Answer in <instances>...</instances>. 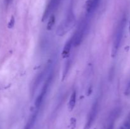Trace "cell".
I'll return each instance as SVG.
<instances>
[{
	"instance_id": "cell-14",
	"label": "cell",
	"mask_w": 130,
	"mask_h": 129,
	"mask_svg": "<svg viewBox=\"0 0 130 129\" xmlns=\"http://www.w3.org/2000/svg\"><path fill=\"white\" fill-rule=\"evenodd\" d=\"M124 95L126 96H130V80L128 82V84H127L126 87L125 89V91H124Z\"/></svg>"
},
{
	"instance_id": "cell-8",
	"label": "cell",
	"mask_w": 130,
	"mask_h": 129,
	"mask_svg": "<svg viewBox=\"0 0 130 129\" xmlns=\"http://www.w3.org/2000/svg\"><path fill=\"white\" fill-rule=\"evenodd\" d=\"M119 110H116V111H114L110 115V119H109V123L107 126L106 129H114V122H115L116 119L117 118L118 116L119 115Z\"/></svg>"
},
{
	"instance_id": "cell-11",
	"label": "cell",
	"mask_w": 130,
	"mask_h": 129,
	"mask_svg": "<svg viewBox=\"0 0 130 129\" xmlns=\"http://www.w3.org/2000/svg\"><path fill=\"white\" fill-rule=\"evenodd\" d=\"M55 23V16L53 14H52L50 16V19L48 20V24H47V29L48 30H51L53 29V26Z\"/></svg>"
},
{
	"instance_id": "cell-13",
	"label": "cell",
	"mask_w": 130,
	"mask_h": 129,
	"mask_svg": "<svg viewBox=\"0 0 130 129\" xmlns=\"http://www.w3.org/2000/svg\"><path fill=\"white\" fill-rule=\"evenodd\" d=\"M14 24H15V18H14L13 16H12L10 22H8V27L9 29H12L14 26Z\"/></svg>"
},
{
	"instance_id": "cell-3",
	"label": "cell",
	"mask_w": 130,
	"mask_h": 129,
	"mask_svg": "<svg viewBox=\"0 0 130 129\" xmlns=\"http://www.w3.org/2000/svg\"><path fill=\"white\" fill-rule=\"evenodd\" d=\"M53 72H51L48 75V77H47L46 80L45 82H44V85L43 86V88H42L40 94H39V96H38V97L36 98V100L35 101V106L36 110H39L40 106H41V104H43V101H44V98H45L47 94V92H48V89H49L50 86L52 84V81H53Z\"/></svg>"
},
{
	"instance_id": "cell-2",
	"label": "cell",
	"mask_w": 130,
	"mask_h": 129,
	"mask_svg": "<svg viewBox=\"0 0 130 129\" xmlns=\"http://www.w3.org/2000/svg\"><path fill=\"white\" fill-rule=\"evenodd\" d=\"M126 25V18L124 16L119 22L118 25H117L116 29L111 52V56L112 58H115L118 54L122 39H123Z\"/></svg>"
},
{
	"instance_id": "cell-12",
	"label": "cell",
	"mask_w": 130,
	"mask_h": 129,
	"mask_svg": "<svg viewBox=\"0 0 130 129\" xmlns=\"http://www.w3.org/2000/svg\"><path fill=\"white\" fill-rule=\"evenodd\" d=\"M119 129H130V113L128 115Z\"/></svg>"
},
{
	"instance_id": "cell-7",
	"label": "cell",
	"mask_w": 130,
	"mask_h": 129,
	"mask_svg": "<svg viewBox=\"0 0 130 129\" xmlns=\"http://www.w3.org/2000/svg\"><path fill=\"white\" fill-rule=\"evenodd\" d=\"M72 46H73V44H72V38H71V39H69L67 42H66L64 46H63V50H62V56L63 59H66V58L69 57Z\"/></svg>"
},
{
	"instance_id": "cell-10",
	"label": "cell",
	"mask_w": 130,
	"mask_h": 129,
	"mask_svg": "<svg viewBox=\"0 0 130 129\" xmlns=\"http://www.w3.org/2000/svg\"><path fill=\"white\" fill-rule=\"evenodd\" d=\"M38 110H36V111H34V113L32 115L30 119H29L28 122L27 123L25 126L24 127V129H31V128L32 127V126L34 125V123H35L36 120L37 116H38Z\"/></svg>"
},
{
	"instance_id": "cell-6",
	"label": "cell",
	"mask_w": 130,
	"mask_h": 129,
	"mask_svg": "<svg viewBox=\"0 0 130 129\" xmlns=\"http://www.w3.org/2000/svg\"><path fill=\"white\" fill-rule=\"evenodd\" d=\"M49 69L48 68H46L45 69L43 70L42 72H41L39 74H38V75L36 77L35 79H34V82H33L32 85L31 87V94L32 96L34 95V94H35L36 91L38 89V87H39V85L41 83V82L43 81V78H44V76L46 75V74H47L48 73V70Z\"/></svg>"
},
{
	"instance_id": "cell-9",
	"label": "cell",
	"mask_w": 130,
	"mask_h": 129,
	"mask_svg": "<svg viewBox=\"0 0 130 129\" xmlns=\"http://www.w3.org/2000/svg\"><path fill=\"white\" fill-rule=\"evenodd\" d=\"M76 97H77V92L76 91H74L70 97L68 102V108L69 111H72L75 108L76 103Z\"/></svg>"
},
{
	"instance_id": "cell-16",
	"label": "cell",
	"mask_w": 130,
	"mask_h": 129,
	"mask_svg": "<svg viewBox=\"0 0 130 129\" xmlns=\"http://www.w3.org/2000/svg\"><path fill=\"white\" fill-rule=\"evenodd\" d=\"M129 33H130V22H129Z\"/></svg>"
},
{
	"instance_id": "cell-15",
	"label": "cell",
	"mask_w": 130,
	"mask_h": 129,
	"mask_svg": "<svg viewBox=\"0 0 130 129\" xmlns=\"http://www.w3.org/2000/svg\"><path fill=\"white\" fill-rule=\"evenodd\" d=\"M13 0H5V5H6V6H8V5H10V4H11V3L12 2Z\"/></svg>"
},
{
	"instance_id": "cell-1",
	"label": "cell",
	"mask_w": 130,
	"mask_h": 129,
	"mask_svg": "<svg viewBox=\"0 0 130 129\" xmlns=\"http://www.w3.org/2000/svg\"><path fill=\"white\" fill-rule=\"evenodd\" d=\"M91 20L83 18L81 22H79L77 27L76 32L72 37V44L74 47H77L82 43L85 35L88 32Z\"/></svg>"
},
{
	"instance_id": "cell-4",
	"label": "cell",
	"mask_w": 130,
	"mask_h": 129,
	"mask_svg": "<svg viewBox=\"0 0 130 129\" xmlns=\"http://www.w3.org/2000/svg\"><path fill=\"white\" fill-rule=\"evenodd\" d=\"M74 13L72 10H71L67 13L66 20L58 27L57 32V35H60V36H62L64 34H66L69 30H71V29L74 25Z\"/></svg>"
},
{
	"instance_id": "cell-5",
	"label": "cell",
	"mask_w": 130,
	"mask_h": 129,
	"mask_svg": "<svg viewBox=\"0 0 130 129\" xmlns=\"http://www.w3.org/2000/svg\"><path fill=\"white\" fill-rule=\"evenodd\" d=\"M99 100H95L91 108V110H90V112L88 115L87 120H86V122L84 129H90V128L91 127L95 119H96V116H97L98 111H99Z\"/></svg>"
}]
</instances>
